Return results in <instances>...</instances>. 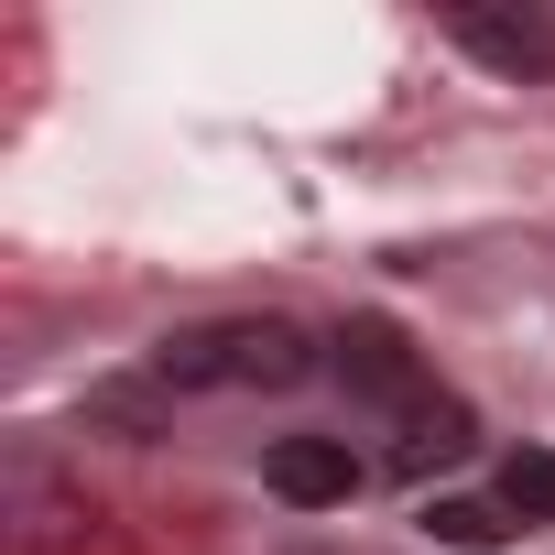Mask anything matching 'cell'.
I'll return each instance as SVG.
<instances>
[{
    "mask_svg": "<svg viewBox=\"0 0 555 555\" xmlns=\"http://www.w3.org/2000/svg\"><path fill=\"white\" fill-rule=\"evenodd\" d=\"M425 533H447V544H501L512 522H501L490 501H425Z\"/></svg>",
    "mask_w": 555,
    "mask_h": 555,
    "instance_id": "8992f818",
    "label": "cell"
},
{
    "mask_svg": "<svg viewBox=\"0 0 555 555\" xmlns=\"http://www.w3.org/2000/svg\"><path fill=\"white\" fill-rule=\"evenodd\" d=\"M457 44L468 55H490V66H512V77H555V23H512V12H457Z\"/></svg>",
    "mask_w": 555,
    "mask_h": 555,
    "instance_id": "277c9868",
    "label": "cell"
},
{
    "mask_svg": "<svg viewBox=\"0 0 555 555\" xmlns=\"http://www.w3.org/2000/svg\"><path fill=\"white\" fill-rule=\"evenodd\" d=\"M261 479H272V501H295V512H338V501H360V447L349 436H284L261 457Z\"/></svg>",
    "mask_w": 555,
    "mask_h": 555,
    "instance_id": "7a4b0ae2",
    "label": "cell"
},
{
    "mask_svg": "<svg viewBox=\"0 0 555 555\" xmlns=\"http://www.w3.org/2000/svg\"><path fill=\"white\" fill-rule=\"evenodd\" d=\"M338 371H349L371 403H392V414L425 425V371H414V349H403L382 317H349V327H338Z\"/></svg>",
    "mask_w": 555,
    "mask_h": 555,
    "instance_id": "3957f363",
    "label": "cell"
},
{
    "mask_svg": "<svg viewBox=\"0 0 555 555\" xmlns=\"http://www.w3.org/2000/svg\"><path fill=\"white\" fill-rule=\"evenodd\" d=\"M153 371H164L175 392H284V382L317 371V349H306V327H284V317H207V327H175V338L153 349Z\"/></svg>",
    "mask_w": 555,
    "mask_h": 555,
    "instance_id": "6da1fadb",
    "label": "cell"
},
{
    "mask_svg": "<svg viewBox=\"0 0 555 555\" xmlns=\"http://www.w3.org/2000/svg\"><path fill=\"white\" fill-rule=\"evenodd\" d=\"M501 501H512L522 522H555V447H522V457L501 468Z\"/></svg>",
    "mask_w": 555,
    "mask_h": 555,
    "instance_id": "5b68a950",
    "label": "cell"
}]
</instances>
